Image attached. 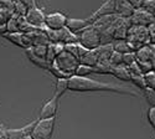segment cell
I'll list each match as a JSON object with an SVG mask.
<instances>
[{
	"label": "cell",
	"instance_id": "ac0fdd59",
	"mask_svg": "<svg viewBox=\"0 0 155 139\" xmlns=\"http://www.w3.org/2000/svg\"><path fill=\"white\" fill-rule=\"evenodd\" d=\"M113 46L112 44H106V45H101L98 47V62H103V64H106V62H109V58L113 54ZM97 62V64H98Z\"/></svg>",
	"mask_w": 155,
	"mask_h": 139
},
{
	"label": "cell",
	"instance_id": "60d3db41",
	"mask_svg": "<svg viewBox=\"0 0 155 139\" xmlns=\"http://www.w3.org/2000/svg\"><path fill=\"white\" fill-rule=\"evenodd\" d=\"M147 28H148V30H149V32H150V34L155 32V18L153 19V21H151V22H150V24L148 25Z\"/></svg>",
	"mask_w": 155,
	"mask_h": 139
},
{
	"label": "cell",
	"instance_id": "6da1fadb",
	"mask_svg": "<svg viewBox=\"0 0 155 139\" xmlns=\"http://www.w3.org/2000/svg\"><path fill=\"white\" fill-rule=\"evenodd\" d=\"M68 91H72V92H115L120 94H129V96L139 97V93L130 87L99 82L89 77H80V76H76V74L68 78Z\"/></svg>",
	"mask_w": 155,
	"mask_h": 139
},
{
	"label": "cell",
	"instance_id": "d590c367",
	"mask_svg": "<svg viewBox=\"0 0 155 139\" xmlns=\"http://www.w3.org/2000/svg\"><path fill=\"white\" fill-rule=\"evenodd\" d=\"M143 9L154 15V12H155V0H144Z\"/></svg>",
	"mask_w": 155,
	"mask_h": 139
},
{
	"label": "cell",
	"instance_id": "74e56055",
	"mask_svg": "<svg viewBox=\"0 0 155 139\" xmlns=\"http://www.w3.org/2000/svg\"><path fill=\"white\" fill-rule=\"evenodd\" d=\"M129 4L132 5V8L134 10H138V9H141L143 8V3H144V0H128Z\"/></svg>",
	"mask_w": 155,
	"mask_h": 139
},
{
	"label": "cell",
	"instance_id": "ffe728a7",
	"mask_svg": "<svg viewBox=\"0 0 155 139\" xmlns=\"http://www.w3.org/2000/svg\"><path fill=\"white\" fill-rule=\"evenodd\" d=\"M98 62V48L96 50H89V51L81 58L80 64L82 65H87V66H91L94 67Z\"/></svg>",
	"mask_w": 155,
	"mask_h": 139
},
{
	"label": "cell",
	"instance_id": "8992f818",
	"mask_svg": "<svg viewBox=\"0 0 155 139\" xmlns=\"http://www.w3.org/2000/svg\"><path fill=\"white\" fill-rule=\"evenodd\" d=\"M25 19L28 20V22L35 29H45V20H46V14L44 12L42 9L38 6H35L32 9H29L26 11Z\"/></svg>",
	"mask_w": 155,
	"mask_h": 139
},
{
	"label": "cell",
	"instance_id": "30bf717a",
	"mask_svg": "<svg viewBox=\"0 0 155 139\" xmlns=\"http://www.w3.org/2000/svg\"><path fill=\"white\" fill-rule=\"evenodd\" d=\"M57 108H58V98H56L54 96L51 99H48L46 103L42 104V107L40 109V119L56 118Z\"/></svg>",
	"mask_w": 155,
	"mask_h": 139
},
{
	"label": "cell",
	"instance_id": "277c9868",
	"mask_svg": "<svg viewBox=\"0 0 155 139\" xmlns=\"http://www.w3.org/2000/svg\"><path fill=\"white\" fill-rule=\"evenodd\" d=\"M55 125H56V118L36 121L31 132L32 139H51L54 135Z\"/></svg>",
	"mask_w": 155,
	"mask_h": 139
},
{
	"label": "cell",
	"instance_id": "7c38bea8",
	"mask_svg": "<svg viewBox=\"0 0 155 139\" xmlns=\"http://www.w3.org/2000/svg\"><path fill=\"white\" fill-rule=\"evenodd\" d=\"M93 24V21L91 19H76V18H67V21H66V28L74 32V34H78L81 32L82 30H84L86 28L91 26Z\"/></svg>",
	"mask_w": 155,
	"mask_h": 139
},
{
	"label": "cell",
	"instance_id": "52a82bcc",
	"mask_svg": "<svg viewBox=\"0 0 155 139\" xmlns=\"http://www.w3.org/2000/svg\"><path fill=\"white\" fill-rule=\"evenodd\" d=\"M67 16L62 14V12H51L46 15L45 20V28L48 30H62L66 28Z\"/></svg>",
	"mask_w": 155,
	"mask_h": 139
},
{
	"label": "cell",
	"instance_id": "836d02e7",
	"mask_svg": "<svg viewBox=\"0 0 155 139\" xmlns=\"http://www.w3.org/2000/svg\"><path fill=\"white\" fill-rule=\"evenodd\" d=\"M137 64H138V66H139L140 71L143 72L144 74L154 70V68H153V65H151V62H150V61H137Z\"/></svg>",
	"mask_w": 155,
	"mask_h": 139
},
{
	"label": "cell",
	"instance_id": "d6a6232c",
	"mask_svg": "<svg viewBox=\"0 0 155 139\" xmlns=\"http://www.w3.org/2000/svg\"><path fill=\"white\" fill-rule=\"evenodd\" d=\"M137 61V56H135V52L134 51H130V52H127V54H123V65L124 66H130L132 64Z\"/></svg>",
	"mask_w": 155,
	"mask_h": 139
},
{
	"label": "cell",
	"instance_id": "83f0119b",
	"mask_svg": "<svg viewBox=\"0 0 155 139\" xmlns=\"http://www.w3.org/2000/svg\"><path fill=\"white\" fill-rule=\"evenodd\" d=\"M19 24H18V15H12L6 22V32H18Z\"/></svg>",
	"mask_w": 155,
	"mask_h": 139
},
{
	"label": "cell",
	"instance_id": "9c48e42d",
	"mask_svg": "<svg viewBox=\"0 0 155 139\" xmlns=\"http://www.w3.org/2000/svg\"><path fill=\"white\" fill-rule=\"evenodd\" d=\"M153 19H154V15L150 14V12H148V11H145L143 8L138 9V10H134L133 15L129 18L132 25H137V26H145V28L153 21Z\"/></svg>",
	"mask_w": 155,
	"mask_h": 139
},
{
	"label": "cell",
	"instance_id": "7402d4cb",
	"mask_svg": "<svg viewBox=\"0 0 155 139\" xmlns=\"http://www.w3.org/2000/svg\"><path fill=\"white\" fill-rule=\"evenodd\" d=\"M112 74L114 76V77L122 80V81H132V74H130V72H129L128 67L124 66V65L113 67Z\"/></svg>",
	"mask_w": 155,
	"mask_h": 139
},
{
	"label": "cell",
	"instance_id": "cb8c5ba5",
	"mask_svg": "<svg viewBox=\"0 0 155 139\" xmlns=\"http://www.w3.org/2000/svg\"><path fill=\"white\" fill-rule=\"evenodd\" d=\"M26 56L29 57V60L32 62L34 65L38 66L40 68H44V70H50V65H51V64H48V62L46 61V58H41V57L35 56V55L30 51V50H26Z\"/></svg>",
	"mask_w": 155,
	"mask_h": 139
},
{
	"label": "cell",
	"instance_id": "5b68a950",
	"mask_svg": "<svg viewBox=\"0 0 155 139\" xmlns=\"http://www.w3.org/2000/svg\"><path fill=\"white\" fill-rule=\"evenodd\" d=\"M77 35H78V42L87 50H96L102 45L99 32L94 29L93 25L86 28Z\"/></svg>",
	"mask_w": 155,
	"mask_h": 139
},
{
	"label": "cell",
	"instance_id": "603a6c76",
	"mask_svg": "<svg viewBox=\"0 0 155 139\" xmlns=\"http://www.w3.org/2000/svg\"><path fill=\"white\" fill-rule=\"evenodd\" d=\"M66 91H68V78H57L54 96L60 99V97H62L66 93Z\"/></svg>",
	"mask_w": 155,
	"mask_h": 139
},
{
	"label": "cell",
	"instance_id": "ba28073f",
	"mask_svg": "<svg viewBox=\"0 0 155 139\" xmlns=\"http://www.w3.org/2000/svg\"><path fill=\"white\" fill-rule=\"evenodd\" d=\"M4 37L8 39L11 44H14V45H16L19 47H22L25 50H28V48H30L32 46V42L30 40L29 35L24 34V32H20V31H18V32H6L4 35Z\"/></svg>",
	"mask_w": 155,
	"mask_h": 139
},
{
	"label": "cell",
	"instance_id": "4316f807",
	"mask_svg": "<svg viewBox=\"0 0 155 139\" xmlns=\"http://www.w3.org/2000/svg\"><path fill=\"white\" fill-rule=\"evenodd\" d=\"M48 46V45H47ZM47 46H44V45H36V46H31L30 48V51L37 56V57H41V58H46V52H47Z\"/></svg>",
	"mask_w": 155,
	"mask_h": 139
},
{
	"label": "cell",
	"instance_id": "8d00e7d4",
	"mask_svg": "<svg viewBox=\"0 0 155 139\" xmlns=\"http://www.w3.org/2000/svg\"><path fill=\"white\" fill-rule=\"evenodd\" d=\"M148 121H149L151 127L155 129V106L150 107L148 111Z\"/></svg>",
	"mask_w": 155,
	"mask_h": 139
},
{
	"label": "cell",
	"instance_id": "7bdbcfd3",
	"mask_svg": "<svg viewBox=\"0 0 155 139\" xmlns=\"http://www.w3.org/2000/svg\"><path fill=\"white\" fill-rule=\"evenodd\" d=\"M150 44L151 45H155V32L150 34Z\"/></svg>",
	"mask_w": 155,
	"mask_h": 139
},
{
	"label": "cell",
	"instance_id": "f1b7e54d",
	"mask_svg": "<svg viewBox=\"0 0 155 139\" xmlns=\"http://www.w3.org/2000/svg\"><path fill=\"white\" fill-rule=\"evenodd\" d=\"M91 73H93V67L82 65V64H80V66L77 67V71H76V76H80V77H88Z\"/></svg>",
	"mask_w": 155,
	"mask_h": 139
},
{
	"label": "cell",
	"instance_id": "484cf974",
	"mask_svg": "<svg viewBox=\"0 0 155 139\" xmlns=\"http://www.w3.org/2000/svg\"><path fill=\"white\" fill-rule=\"evenodd\" d=\"M113 72V66L109 62H98V64L93 67V73H99V74H112Z\"/></svg>",
	"mask_w": 155,
	"mask_h": 139
},
{
	"label": "cell",
	"instance_id": "d4e9b609",
	"mask_svg": "<svg viewBox=\"0 0 155 139\" xmlns=\"http://www.w3.org/2000/svg\"><path fill=\"white\" fill-rule=\"evenodd\" d=\"M112 46H113V50L115 52H119L122 55L133 51L130 48V46H129V44L127 42V40H114L112 42Z\"/></svg>",
	"mask_w": 155,
	"mask_h": 139
},
{
	"label": "cell",
	"instance_id": "ee69618b",
	"mask_svg": "<svg viewBox=\"0 0 155 139\" xmlns=\"http://www.w3.org/2000/svg\"><path fill=\"white\" fill-rule=\"evenodd\" d=\"M154 18H155V12H154Z\"/></svg>",
	"mask_w": 155,
	"mask_h": 139
},
{
	"label": "cell",
	"instance_id": "44dd1931",
	"mask_svg": "<svg viewBox=\"0 0 155 139\" xmlns=\"http://www.w3.org/2000/svg\"><path fill=\"white\" fill-rule=\"evenodd\" d=\"M135 56H137V61H151V56H153L151 44L145 45L143 47H140L139 50H137Z\"/></svg>",
	"mask_w": 155,
	"mask_h": 139
},
{
	"label": "cell",
	"instance_id": "3957f363",
	"mask_svg": "<svg viewBox=\"0 0 155 139\" xmlns=\"http://www.w3.org/2000/svg\"><path fill=\"white\" fill-rule=\"evenodd\" d=\"M52 64V62H51ZM54 64L64 73L67 78L72 77V76L76 74V71H77V67L80 66V61L77 60L76 57H73L70 52L67 51H62L57 57L56 60L54 61Z\"/></svg>",
	"mask_w": 155,
	"mask_h": 139
},
{
	"label": "cell",
	"instance_id": "f35d334b",
	"mask_svg": "<svg viewBox=\"0 0 155 139\" xmlns=\"http://www.w3.org/2000/svg\"><path fill=\"white\" fill-rule=\"evenodd\" d=\"M20 2L24 4V6L28 10H29V9H32V8H35V6H37L36 0H20Z\"/></svg>",
	"mask_w": 155,
	"mask_h": 139
},
{
	"label": "cell",
	"instance_id": "4dcf8cb0",
	"mask_svg": "<svg viewBox=\"0 0 155 139\" xmlns=\"http://www.w3.org/2000/svg\"><path fill=\"white\" fill-rule=\"evenodd\" d=\"M143 91H144V97L147 99V102L150 104V107L155 106V91L149 87H145Z\"/></svg>",
	"mask_w": 155,
	"mask_h": 139
},
{
	"label": "cell",
	"instance_id": "f546056e",
	"mask_svg": "<svg viewBox=\"0 0 155 139\" xmlns=\"http://www.w3.org/2000/svg\"><path fill=\"white\" fill-rule=\"evenodd\" d=\"M14 15V12L3 8V6H0V25H6L8 20Z\"/></svg>",
	"mask_w": 155,
	"mask_h": 139
},
{
	"label": "cell",
	"instance_id": "8fae6325",
	"mask_svg": "<svg viewBox=\"0 0 155 139\" xmlns=\"http://www.w3.org/2000/svg\"><path fill=\"white\" fill-rule=\"evenodd\" d=\"M130 26H132V24L129 19L119 18L114 26V30H113V41L114 40H125L127 35H128V30Z\"/></svg>",
	"mask_w": 155,
	"mask_h": 139
},
{
	"label": "cell",
	"instance_id": "d6986e66",
	"mask_svg": "<svg viewBox=\"0 0 155 139\" xmlns=\"http://www.w3.org/2000/svg\"><path fill=\"white\" fill-rule=\"evenodd\" d=\"M78 42V35L70 31L67 28L61 30V37H60V44L62 45H68V44H74Z\"/></svg>",
	"mask_w": 155,
	"mask_h": 139
},
{
	"label": "cell",
	"instance_id": "f6af8a7d",
	"mask_svg": "<svg viewBox=\"0 0 155 139\" xmlns=\"http://www.w3.org/2000/svg\"><path fill=\"white\" fill-rule=\"evenodd\" d=\"M0 125H2V124H0Z\"/></svg>",
	"mask_w": 155,
	"mask_h": 139
},
{
	"label": "cell",
	"instance_id": "e575fe53",
	"mask_svg": "<svg viewBox=\"0 0 155 139\" xmlns=\"http://www.w3.org/2000/svg\"><path fill=\"white\" fill-rule=\"evenodd\" d=\"M132 81L135 83L137 87H139L140 90H144L147 87L145 86V80H144V74H140V76H132Z\"/></svg>",
	"mask_w": 155,
	"mask_h": 139
},
{
	"label": "cell",
	"instance_id": "b9f144b4",
	"mask_svg": "<svg viewBox=\"0 0 155 139\" xmlns=\"http://www.w3.org/2000/svg\"><path fill=\"white\" fill-rule=\"evenodd\" d=\"M153 46V56H151V65H153V68L155 71V45H151Z\"/></svg>",
	"mask_w": 155,
	"mask_h": 139
},
{
	"label": "cell",
	"instance_id": "ab89813d",
	"mask_svg": "<svg viewBox=\"0 0 155 139\" xmlns=\"http://www.w3.org/2000/svg\"><path fill=\"white\" fill-rule=\"evenodd\" d=\"M0 139H9L8 129H6V128H4L3 125H0Z\"/></svg>",
	"mask_w": 155,
	"mask_h": 139
},
{
	"label": "cell",
	"instance_id": "5bb4252c",
	"mask_svg": "<svg viewBox=\"0 0 155 139\" xmlns=\"http://www.w3.org/2000/svg\"><path fill=\"white\" fill-rule=\"evenodd\" d=\"M114 4H115V14L118 16L129 19L133 15L134 9L129 4L128 0H114Z\"/></svg>",
	"mask_w": 155,
	"mask_h": 139
},
{
	"label": "cell",
	"instance_id": "4fadbf2b",
	"mask_svg": "<svg viewBox=\"0 0 155 139\" xmlns=\"http://www.w3.org/2000/svg\"><path fill=\"white\" fill-rule=\"evenodd\" d=\"M115 14V4H114V0H107V2L103 3L93 14L89 16L92 21H94L96 19L101 18V16H106V15H113Z\"/></svg>",
	"mask_w": 155,
	"mask_h": 139
},
{
	"label": "cell",
	"instance_id": "7a4b0ae2",
	"mask_svg": "<svg viewBox=\"0 0 155 139\" xmlns=\"http://www.w3.org/2000/svg\"><path fill=\"white\" fill-rule=\"evenodd\" d=\"M125 40L129 44V46H130V48L135 52L140 47L150 44V32L145 26L132 25L128 30V35Z\"/></svg>",
	"mask_w": 155,
	"mask_h": 139
},
{
	"label": "cell",
	"instance_id": "1f68e13d",
	"mask_svg": "<svg viewBox=\"0 0 155 139\" xmlns=\"http://www.w3.org/2000/svg\"><path fill=\"white\" fill-rule=\"evenodd\" d=\"M109 64H110L113 67L123 65V55L119 54V52L113 51V54H112V56H110V58H109Z\"/></svg>",
	"mask_w": 155,
	"mask_h": 139
},
{
	"label": "cell",
	"instance_id": "9a60e30c",
	"mask_svg": "<svg viewBox=\"0 0 155 139\" xmlns=\"http://www.w3.org/2000/svg\"><path fill=\"white\" fill-rule=\"evenodd\" d=\"M30 40L32 42V46H36V45H44V46H47L50 45V40L46 35V31L45 29H36L31 32H28Z\"/></svg>",
	"mask_w": 155,
	"mask_h": 139
},
{
	"label": "cell",
	"instance_id": "e0dca14e",
	"mask_svg": "<svg viewBox=\"0 0 155 139\" xmlns=\"http://www.w3.org/2000/svg\"><path fill=\"white\" fill-rule=\"evenodd\" d=\"M64 51L70 52L73 57H76L78 61H81V58L89 51L86 47H83L80 42H74V44H68V45H64Z\"/></svg>",
	"mask_w": 155,
	"mask_h": 139
},
{
	"label": "cell",
	"instance_id": "2e32d148",
	"mask_svg": "<svg viewBox=\"0 0 155 139\" xmlns=\"http://www.w3.org/2000/svg\"><path fill=\"white\" fill-rule=\"evenodd\" d=\"M35 123H36V121H34V122H31L26 125H24V127H21V128H18V129H8L9 139H22L24 137L31 134Z\"/></svg>",
	"mask_w": 155,
	"mask_h": 139
}]
</instances>
